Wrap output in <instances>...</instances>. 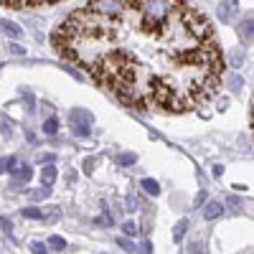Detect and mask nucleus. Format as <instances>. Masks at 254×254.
<instances>
[{"label": "nucleus", "mask_w": 254, "mask_h": 254, "mask_svg": "<svg viewBox=\"0 0 254 254\" xmlns=\"http://www.w3.org/2000/svg\"><path fill=\"white\" fill-rule=\"evenodd\" d=\"M237 13H239V3H237V0H221V5H219V20H221V23L234 20Z\"/></svg>", "instance_id": "3"}, {"label": "nucleus", "mask_w": 254, "mask_h": 254, "mask_svg": "<svg viewBox=\"0 0 254 254\" xmlns=\"http://www.w3.org/2000/svg\"><path fill=\"white\" fill-rule=\"evenodd\" d=\"M142 190L145 193H150V196H158L160 193V186H158V181H153V178H142Z\"/></svg>", "instance_id": "10"}, {"label": "nucleus", "mask_w": 254, "mask_h": 254, "mask_svg": "<svg viewBox=\"0 0 254 254\" xmlns=\"http://www.w3.org/2000/svg\"><path fill=\"white\" fill-rule=\"evenodd\" d=\"M69 122L71 125H89L92 122V112H87V110H71L69 112Z\"/></svg>", "instance_id": "6"}, {"label": "nucleus", "mask_w": 254, "mask_h": 254, "mask_svg": "<svg viewBox=\"0 0 254 254\" xmlns=\"http://www.w3.org/2000/svg\"><path fill=\"white\" fill-rule=\"evenodd\" d=\"M31 252H33V254H49V249H46L44 242H33V244H31Z\"/></svg>", "instance_id": "22"}, {"label": "nucleus", "mask_w": 254, "mask_h": 254, "mask_svg": "<svg viewBox=\"0 0 254 254\" xmlns=\"http://www.w3.org/2000/svg\"><path fill=\"white\" fill-rule=\"evenodd\" d=\"M186 229H188V219H181V221L176 224V231H173V239H176V242H181V239H183Z\"/></svg>", "instance_id": "15"}, {"label": "nucleus", "mask_w": 254, "mask_h": 254, "mask_svg": "<svg viewBox=\"0 0 254 254\" xmlns=\"http://www.w3.org/2000/svg\"><path fill=\"white\" fill-rule=\"evenodd\" d=\"M49 193H51V186H44V188H36V190H31L28 198H31V201H44Z\"/></svg>", "instance_id": "12"}, {"label": "nucleus", "mask_w": 254, "mask_h": 254, "mask_svg": "<svg viewBox=\"0 0 254 254\" xmlns=\"http://www.w3.org/2000/svg\"><path fill=\"white\" fill-rule=\"evenodd\" d=\"M122 231H125V237H135L140 229H137L135 221H125V224H122Z\"/></svg>", "instance_id": "19"}, {"label": "nucleus", "mask_w": 254, "mask_h": 254, "mask_svg": "<svg viewBox=\"0 0 254 254\" xmlns=\"http://www.w3.org/2000/svg\"><path fill=\"white\" fill-rule=\"evenodd\" d=\"M89 10L102 18H117L125 13V0H94Z\"/></svg>", "instance_id": "2"}, {"label": "nucleus", "mask_w": 254, "mask_h": 254, "mask_svg": "<svg viewBox=\"0 0 254 254\" xmlns=\"http://www.w3.org/2000/svg\"><path fill=\"white\" fill-rule=\"evenodd\" d=\"M242 64H244V51L242 49H234V51L229 54V66L231 69H239Z\"/></svg>", "instance_id": "9"}, {"label": "nucleus", "mask_w": 254, "mask_h": 254, "mask_svg": "<svg viewBox=\"0 0 254 254\" xmlns=\"http://www.w3.org/2000/svg\"><path fill=\"white\" fill-rule=\"evenodd\" d=\"M71 132L76 135V137H89V125H71Z\"/></svg>", "instance_id": "16"}, {"label": "nucleus", "mask_w": 254, "mask_h": 254, "mask_svg": "<svg viewBox=\"0 0 254 254\" xmlns=\"http://www.w3.org/2000/svg\"><path fill=\"white\" fill-rule=\"evenodd\" d=\"M0 31H3L8 38H20V36H23V28H20L18 23H13V20H0Z\"/></svg>", "instance_id": "5"}, {"label": "nucleus", "mask_w": 254, "mask_h": 254, "mask_svg": "<svg viewBox=\"0 0 254 254\" xmlns=\"http://www.w3.org/2000/svg\"><path fill=\"white\" fill-rule=\"evenodd\" d=\"M92 165H94V160H92V158H89V160H84V171L92 173Z\"/></svg>", "instance_id": "31"}, {"label": "nucleus", "mask_w": 254, "mask_h": 254, "mask_svg": "<svg viewBox=\"0 0 254 254\" xmlns=\"http://www.w3.org/2000/svg\"><path fill=\"white\" fill-rule=\"evenodd\" d=\"M229 84H231V89H234V92H239L244 81H242V76H237V74H234V76H231V81H229Z\"/></svg>", "instance_id": "24"}, {"label": "nucleus", "mask_w": 254, "mask_h": 254, "mask_svg": "<svg viewBox=\"0 0 254 254\" xmlns=\"http://www.w3.org/2000/svg\"><path fill=\"white\" fill-rule=\"evenodd\" d=\"M15 165H18V160L13 158V155H8V158H0V173H13L15 171Z\"/></svg>", "instance_id": "11"}, {"label": "nucleus", "mask_w": 254, "mask_h": 254, "mask_svg": "<svg viewBox=\"0 0 254 254\" xmlns=\"http://www.w3.org/2000/svg\"><path fill=\"white\" fill-rule=\"evenodd\" d=\"M224 214V206L219 203V201H208L206 206H203V219L206 221H214V219H219Z\"/></svg>", "instance_id": "4"}, {"label": "nucleus", "mask_w": 254, "mask_h": 254, "mask_svg": "<svg viewBox=\"0 0 254 254\" xmlns=\"http://www.w3.org/2000/svg\"><path fill=\"white\" fill-rule=\"evenodd\" d=\"M54 181H56V168L49 163L44 171H41V183H44V186H51Z\"/></svg>", "instance_id": "8"}, {"label": "nucleus", "mask_w": 254, "mask_h": 254, "mask_svg": "<svg viewBox=\"0 0 254 254\" xmlns=\"http://www.w3.org/2000/svg\"><path fill=\"white\" fill-rule=\"evenodd\" d=\"M97 224H107V226H112V216H110V214H104V216L97 219Z\"/></svg>", "instance_id": "28"}, {"label": "nucleus", "mask_w": 254, "mask_h": 254, "mask_svg": "<svg viewBox=\"0 0 254 254\" xmlns=\"http://www.w3.org/2000/svg\"><path fill=\"white\" fill-rule=\"evenodd\" d=\"M206 203V193H203V190H201V193L196 196V206H203Z\"/></svg>", "instance_id": "29"}, {"label": "nucleus", "mask_w": 254, "mask_h": 254, "mask_svg": "<svg viewBox=\"0 0 254 254\" xmlns=\"http://www.w3.org/2000/svg\"><path fill=\"white\" fill-rule=\"evenodd\" d=\"M54 153H38V163H54Z\"/></svg>", "instance_id": "26"}, {"label": "nucleus", "mask_w": 254, "mask_h": 254, "mask_svg": "<svg viewBox=\"0 0 254 254\" xmlns=\"http://www.w3.org/2000/svg\"><path fill=\"white\" fill-rule=\"evenodd\" d=\"M127 211H137V201H135V196H127Z\"/></svg>", "instance_id": "27"}, {"label": "nucleus", "mask_w": 254, "mask_h": 254, "mask_svg": "<svg viewBox=\"0 0 254 254\" xmlns=\"http://www.w3.org/2000/svg\"><path fill=\"white\" fill-rule=\"evenodd\" d=\"M8 54L10 56H26V46H20V44L13 41V44H8Z\"/></svg>", "instance_id": "20"}, {"label": "nucleus", "mask_w": 254, "mask_h": 254, "mask_svg": "<svg viewBox=\"0 0 254 254\" xmlns=\"http://www.w3.org/2000/svg\"><path fill=\"white\" fill-rule=\"evenodd\" d=\"M23 216L26 219H36V221H41V219H44V211H41V208H23Z\"/></svg>", "instance_id": "17"}, {"label": "nucleus", "mask_w": 254, "mask_h": 254, "mask_svg": "<svg viewBox=\"0 0 254 254\" xmlns=\"http://www.w3.org/2000/svg\"><path fill=\"white\" fill-rule=\"evenodd\" d=\"M188 252H190V254H208V252H206V247H203L201 242H193V244L188 247Z\"/></svg>", "instance_id": "23"}, {"label": "nucleus", "mask_w": 254, "mask_h": 254, "mask_svg": "<svg viewBox=\"0 0 254 254\" xmlns=\"http://www.w3.org/2000/svg\"><path fill=\"white\" fill-rule=\"evenodd\" d=\"M0 226H3V229L8 231V234H10V221H8L5 216H3V219H0Z\"/></svg>", "instance_id": "30"}, {"label": "nucleus", "mask_w": 254, "mask_h": 254, "mask_svg": "<svg viewBox=\"0 0 254 254\" xmlns=\"http://www.w3.org/2000/svg\"><path fill=\"white\" fill-rule=\"evenodd\" d=\"M142 13V23L147 26H165L176 13L183 10V0H137Z\"/></svg>", "instance_id": "1"}, {"label": "nucleus", "mask_w": 254, "mask_h": 254, "mask_svg": "<svg viewBox=\"0 0 254 254\" xmlns=\"http://www.w3.org/2000/svg\"><path fill=\"white\" fill-rule=\"evenodd\" d=\"M135 252H137V254H153V244H150V242H145V244L137 247Z\"/></svg>", "instance_id": "25"}, {"label": "nucleus", "mask_w": 254, "mask_h": 254, "mask_svg": "<svg viewBox=\"0 0 254 254\" xmlns=\"http://www.w3.org/2000/svg\"><path fill=\"white\" fill-rule=\"evenodd\" d=\"M254 20H252V15L249 18H244L242 23H239V36H242V41H247V44H252V33H254Z\"/></svg>", "instance_id": "7"}, {"label": "nucleus", "mask_w": 254, "mask_h": 254, "mask_svg": "<svg viewBox=\"0 0 254 254\" xmlns=\"http://www.w3.org/2000/svg\"><path fill=\"white\" fill-rule=\"evenodd\" d=\"M49 247H51V249H59V252H61V249H66V242H64L61 237H56V234H54V237H49Z\"/></svg>", "instance_id": "21"}, {"label": "nucleus", "mask_w": 254, "mask_h": 254, "mask_svg": "<svg viewBox=\"0 0 254 254\" xmlns=\"http://www.w3.org/2000/svg\"><path fill=\"white\" fill-rule=\"evenodd\" d=\"M0 3H10V0H0Z\"/></svg>", "instance_id": "32"}, {"label": "nucleus", "mask_w": 254, "mask_h": 254, "mask_svg": "<svg viewBox=\"0 0 254 254\" xmlns=\"http://www.w3.org/2000/svg\"><path fill=\"white\" fill-rule=\"evenodd\" d=\"M117 247H122L125 252H135V249H137L135 242H132L130 237H120V239H117Z\"/></svg>", "instance_id": "18"}, {"label": "nucleus", "mask_w": 254, "mask_h": 254, "mask_svg": "<svg viewBox=\"0 0 254 254\" xmlns=\"http://www.w3.org/2000/svg\"><path fill=\"white\" fill-rule=\"evenodd\" d=\"M117 163L125 168V165H132V163H137V155L135 153H120L117 155Z\"/></svg>", "instance_id": "14"}, {"label": "nucleus", "mask_w": 254, "mask_h": 254, "mask_svg": "<svg viewBox=\"0 0 254 254\" xmlns=\"http://www.w3.org/2000/svg\"><path fill=\"white\" fill-rule=\"evenodd\" d=\"M44 132H46V135H56V132H59V120H56V117H49V120L44 122Z\"/></svg>", "instance_id": "13"}]
</instances>
